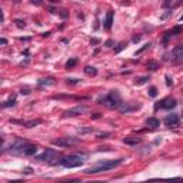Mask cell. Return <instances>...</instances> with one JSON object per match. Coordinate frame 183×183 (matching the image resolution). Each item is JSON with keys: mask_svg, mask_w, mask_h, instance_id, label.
I'll use <instances>...</instances> for the list:
<instances>
[{"mask_svg": "<svg viewBox=\"0 0 183 183\" xmlns=\"http://www.w3.org/2000/svg\"><path fill=\"white\" fill-rule=\"evenodd\" d=\"M170 14H172V10H166L165 13H163L162 16H160V20H165V19H168V17L170 16Z\"/></svg>", "mask_w": 183, "mask_h": 183, "instance_id": "31", "label": "cell"}, {"mask_svg": "<svg viewBox=\"0 0 183 183\" xmlns=\"http://www.w3.org/2000/svg\"><path fill=\"white\" fill-rule=\"evenodd\" d=\"M50 1H53V3H56V1H59V0H50Z\"/></svg>", "mask_w": 183, "mask_h": 183, "instance_id": "43", "label": "cell"}, {"mask_svg": "<svg viewBox=\"0 0 183 183\" xmlns=\"http://www.w3.org/2000/svg\"><path fill=\"white\" fill-rule=\"evenodd\" d=\"M182 115H183V113H182Z\"/></svg>", "mask_w": 183, "mask_h": 183, "instance_id": "45", "label": "cell"}, {"mask_svg": "<svg viewBox=\"0 0 183 183\" xmlns=\"http://www.w3.org/2000/svg\"><path fill=\"white\" fill-rule=\"evenodd\" d=\"M80 82H82L80 79H75V77H70V79H67V80H66V83H67V84H79Z\"/></svg>", "mask_w": 183, "mask_h": 183, "instance_id": "23", "label": "cell"}, {"mask_svg": "<svg viewBox=\"0 0 183 183\" xmlns=\"http://www.w3.org/2000/svg\"><path fill=\"white\" fill-rule=\"evenodd\" d=\"M182 32H183V26H175L173 29L168 30L165 34H166V37H169V36H177V34H180Z\"/></svg>", "mask_w": 183, "mask_h": 183, "instance_id": "13", "label": "cell"}, {"mask_svg": "<svg viewBox=\"0 0 183 183\" xmlns=\"http://www.w3.org/2000/svg\"><path fill=\"white\" fill-rule=\"evenodd\" d=\"M0 43H1V44H6V43H7V40H6V39H1V40H0Z\"/></svg>", "mask_w": 183, "mask_h": 183, "instance_id": "39", "label": "cell"}, {"mask_svg": "<svg viewBox=\"0 0 183 183\" xmlns=\"http://www.w3.org/2000/svg\"><path fill=\"white\" fill-rule=\"evenodd\" d=\"M42 1H43V0H30V3H33V4H36V6L42 4Z\"/></svg>", "mask_w": 183, "mask_h": 183, "instance_id": "36", "label": "cell"}, {"mask_svg": "<svg viewBox=\"0 0 183 183\" xmlns=\"http://www.w3.org/2000/svg\"><path fill=\"white\" fill-rule=\"evenodd\" d=\"M59 156H60V155H59L56 150H53V149H46L42 155L36 156V160H40V162H50V163H53L52 160H56Z\"/></svg>", "mask_w": 183, "mask_h": 183, "instance_id": "6", "label": "cell"}, {"mask_svg": "<svg viewBox=\"0 0 183 183\" xmlns=\"http://www.w3.org/2000/svg\"><path fill=\"white\" fill-rule=\"evenodd\" d=\"M170 3V0H166V3H165V4H166V6H168V4H169Z\"/></svg>", "mask_w": 183, "mask_h": 183, "instance_id": "42", "label": "cell"}, {"mask_svg": "<svg viewBox=\"0 0 183 183\" xmlns=\"http://www.w3.org/2000/svg\"><path fill=\"white\" fill-rule=\"evenodd\" d=\"M86 110H87L86 106L79 105V106H76V107H73V109L66 110L65 113H63V118H75V116H80V115L86 113Z\"/></svg>", "mask_w": 183, "mask_h": 183, "instance_id": "7", "label": "cell"}, {"mask_svg": "<svg viewBox=\"0 0 183 183\" xmlns=\"http://www.w3.org/2000/svg\"><path fill=\"white\" fill-rule=\"evenodd\" d=\"M97 102H99L100 105H105L106 107L118 109L119 106L122 105V97H120L118 90H112V92H109L105 97H99Z\"/></svg>", "mask_w": 183, "mask_h": 183, "instance_id": "2", "label": "cell"}, {"mask_svg": "<svg viewBox=\"0 0 183 183\" xmlns=\"http://www.w3.org/2000/svg\"><path fill=\"white\" fill-rule=\"evenodd\" d=\"M110 133H100V134H97V137L99 139H103V137H106V136H109Z\"/></svg>", "mask_w": 183, "mask_h": 183, "instance_id": "37", "label": "cell"}, {"mask_svg": "<svg viewBox=\"0 0 183 183\" xmlns=\"http://www.w3.org/2000/svg\"><path fill=\"white\" fill-rule=\"evenodd\" d=\"M113 43H115L113 40L109 39V40H106V42H105V46H106V47H112V46H113Z\"/></svg>", "mask_w": 183, "mask_h": 183, "instance_id": "32", "label": "cell"}, {"mask_svg": "<svg viewBox=\"0 0 183 183\" xmlns=\"http://www.w3.org/2000/svg\"><path fill=\"white\" fill-rule=\"evenodd\" d=\"M150 46H152V44H150V42H149V43H144L143 46H142V47H140V49H139L137 52L134 53V54H136V56H137V54H142V53H143L144 50H147V49H149Z\"/></svg>", "mask_w": 183, "mask_h": 183, "instance_id": "22", "label": "cell"}, {"mask_svg": "<svg viewBox=\"0 0 183 183\" xmlns=\"http://www.w3.org/2000/svg\"><path fill=\"white\" fill-rule=\"evenodd\" d=\"M183 60V44H177L173 52H172V62L173 63H179Z\"/></svg>", "mask_w": 183, "mask_h": 183, "instance_id": "9", "label": "cell"}, {"mask_svg": "<svg viewBox=\"0 0 183 183\" xmlns=\"http://www.w3.org/2000/svg\"><path fill=\"white\" fill-rule=\"evenodd\" d=\"M147 93H149V96H150V97H156V96H157V89L155 87V86H152V87L149 89Z\"/></svg>", "mask_w": 183, "mask_h": 183, "instance_id": "24", "label": "cell"}, {"mask_svg": "<svg viewBox=\"0 0 183 183\" xmlns=\"http://www.w3.org/2000/svg\"><path fill=\"white\" fill-rule=\"evenodd\" d=\"M20 93H22V94H29V90H22Z\"/></svg>", "mask_w": 183, "mask_h": 183, "instance_id": "40", "label": "cell"}, {"mask_svg": "<svg viewBox=\"0 0 183 183\" xmlns=\"http://www.w3.org/2000/svg\"><path fill=\"white\" fill-rule=\"evenodd\" d=\"M14 23H16V26L19 27V29H25V27H26V23H25L23 20H16Z\"/></svg>", "mask_w": 183, "mask_h": 183, "instance_id": "27", "label": "cell"}, {"mask_svg": "<svg viewBox=\"0 0 183 183\" xmlns=\"http://www.w3.org/2000/svg\"><path fill=\"white\" fill-rule=\"evenodd\" d=\"M59 16H60L62 19H67V17H69V12H67V10H60V12H59Z\"/></svg>", "mask_w": 183, "mask_h": 183, "instance_id": "30", "label": "cell"}, {"mask_svg": "<svg viewBox=\"0 0 183 183\" xmlns=\"http://www.w3.org/2000/svg\"><path fill=\"white\" fill-rule=\"evenodd\" d=\"M176 100L175 99H172V97H166V99H163L162 102H157L156 105H155V110L157 109H173V107H176Z\"/></svg>", "mask_w": 183, "mask_h": 183, "instance_id": "8", "label": "cell"}, {"mask_svg": "<svg viewBox=\"0 0 183 183\" xmlns=\"http://www.w3.org/2000/svg\"><path fill=\"white\" fill-rule=\"evenodd\" d=\"M159 67H160V65H159L157 62H155V60H150V62L147 63V69H149L150 72H156Z\"/></svg>", "mask_w": 183, "mask_h": 183, "instance_id": "20", "label": "cell"}, {"mask_svg": "<svg viewBox=\"0 0 183 183\" xmlns=\"http://www.w3.org/2000/svg\"><path fill=\"white\" fill-rule=\"evenodd\" d=\"M125 47H126V43H120L118 47L115 49V53H120L122 50H123V49H125Z\"/></svg>", "mask_w": 183, "mask_h": 183, "instance_id": "29", "label": "cell"}, {"mask_svg": "<svg viewBox=\"0 0 183 183\" xmlns=\"http://www.w3.org/2000/svg\"><path fill=\"white\" fill-rule=\"evenodd\" d=\"M84 73H86L87 76H96V75H97V69L93 67V66H86V67H84Z\"/></svg>", "mask_w": 183, "mask_h": 183, "instance_id": "19", "label": "cell"}, {"mask_svg": "<svg viewBox=\"0 0 183 183\" xmlns=\"http://www.w3.org/2000/svg\"><path fill=\"white\" fill-rule=\"evenodd\" d=\"M146 125H147V126H150L152 129H156V127H159V126H160V120H159V119H156V118H150V119H147Z\"/></svg>", "mask_w": 183, "mask_h": 183, "instance_id": "18", "label": "cell"}, {"mask_svg": "<svg viewBox=\"0 0 183 183\" xmlns=\"http://www.w3.org/2000/svg\"><path fill=\"white\" fill-rule=\"evenodd\" d=\"M140 39H142V36H133V43H137V42H140Z\"/></svg>", "mask_w": 183, "mask_h": 183, "instance_id": "35", "label": "cell"}, {"mask_svg": "<svg viewBox=\"0 0 183 183\" xmlns=\"http://www.w3.org/2000/svg\"><path fill=\"white\" fill-rule=\"evenodd\" d=\"M123 159H116V160H100L97 162L96 165H93L92 168L84 170V173L87 175H94V173H100V172H107V170H112V169H116L119 165H122Z\"/></svg>", "mask_w": 183, "mask_h": 183, "instance_id": "1", "label": "cell"}, {"mask_svg": "<svg viewBox=\"0 0 183 183\" xmlns=\"http://www.w3.org/2000/svg\"><path fill=\"white\" fill-rule=\"evenodd\" d=\"M179 123H180V120H179V116H177L176 113L168 115V116L165 118V125H166L168 127H177Z\"/></svg>", "mask_w": 183, "mask_h": 183, "instance_id": "10", "label": "cell"}, {"mask_svg": "<svg viewBox=\"0 0 183 183\" xmlns=\"http://www.w3.org/2000/svg\"><path fill=\"white\" fill-rule=\"evenodd\" d=\"M180 20H182V22H183V16H180Z\"/></svg>", "mask_w": 183, "mask_h": 183, "instance_id": "44", "label": "cell"}, {"mask_svg": "<svg viewBox=\"0 0 183 183\" xmlns=\"http://www.w3.org/2000/svg\"><path fill=\"white\" fill-rule=\"evenodd\" d=\"M140 106L136 105V103H122V105L119 106V112L120 113H130V112H134V110H137Z\"/></svg>", "mask_w": 183, "mask_h": 183, "instance_id": "11", "label": "cell"}, {"mask_svg": "<svg viewBox=\"0 0 183 183\" xmlns=\"http://www.w3.org/2000/svg\"><path fill=\"white\" fill-rule=\"evenodd\" d=\"M27 144H29V143H27L26 140H23V139H16L13 143L10 144L9 152H12L13 155H23L25 147H26Z\"/></svg>", "mask_w": 183, "mask_h": 183, "instance_id": "5", "label": "cell"}, {"mask_svg": "<svg viewBox=\"0 0 183 183\" xmlns=\"http://www.w3.org/2000/svg\"><path fill=\"white\" fill-rule=\"evenodd\" d=\"M113 25V12H107L106 14V20H105V29L106 30H110Z\"/></svg>", "mask_w": 183, "mask_h": 183, "instance_id": "16", "label": "cell"}, {"mask_svg": "<svg viewBox=\"0 0 183 183\" xmlns=\"http://www.w3.org/2000/svg\"><path fill=\"white\" fill-rule=\"evenodd\" d=\"M92 130H93L92 127H80V129H79V133H80V134H84V133H89V132H92Z\"/></svg>", "mask_w": 183, "mask_h": 183, "instance_id": "28", "label": "cell"}, {"mask_svg": "<svg viewBox=\"0 0 183 183\" xmlns=\"http://www.w3.org/2000/svg\"><path fill=\"white\" fill-rule=\"evenodd\" d=\"M123 142H125L126 144H132V146H133V144H139L140 142H142V139H140V137H133V136H129V137H125V139H123Z\"/></svg>", "mask_w": 183, "mask_h": 183, "instance_id": "17", "label": "cell"}, {"mask_svg": "<svg viewBox=\"0 0 183 183\" xmlns=\"http://www.w3.org/2000/svg\"><path fill=\"white\" fill-rule=\"evenodd\" d=\"M36 152H37V146L27 144L26 147H25V152H23V155H25V156H33V155H36Z\"/></svg>", "mask_w": 183, "mask_h": 183, "instance_id": "14", "label": "cell"}, {"mask_svg": "<svg viewBox=\"0 0 183 183\" xmlns=\"http://www.w3.org/2000/svg\"><path fill=\"white\" fill-rule=\"evenodd\" d=\"M37 84L40 87H49V86H54L56 84V80L53 77H43L37 82Z\"/></svg>", "mask_w": 183, "mask_h": 183, "instance_id": "12", "label": "cell"}, {"mask_svg": "<svg viewBox=\"0 0 183 183\" xmlns=\"http://www.w3.org/2000/svg\"><path fill=\"white\" fill-rule=\"evenodd\" d=\"M10 1H13V3H20V0H10Z\"/></svg>", "mask_w": 183, "mask_h": 183, "instance_id": "41", "label": "cell"}, {"mask_svg": "<svg viewBox=\"0 0 183 183\" xmlns=\"http://www.w3.org/2000/svg\"><path fill=\"white\" fill-rule=\"evenodd\" d=\"M13 123H20V125H25L26 127H33V126H37L42 123V120H29V122H20V120H13Z\"/></svg>", "mask_w": 183, "mask_h": 183, "instance_id": "15", "label": "cell"}, {"mask_svg": "<svg viewBox=\"0 0 183 183\" xmlns=\"http://www.w3.org/2000/svg\"><path fill=\"white\" fill-rule=\"evenodd\" d=\"M77 63V59H70V60H67V63H66V67L67 69H72L73 66Z\"/></svg>", "mask_w": 183, "mask_h": 183, "instance_id": "25", "label": "cell"}, {"mask_svg": "<svg viewBox=\"0 0 183 183\" xmlns=\"http://www.w3.org/2000/svg\"><path fill=\"white\" fill-rule=\"evenodd\" d=\"M92 118H93V119H99V118H100V115H99V113H94Z\"/></svg>", "mask_w": 183, "mask_h": 183, "instance_id": "38", "label": "cell"}, {"mask_svg": "<svg viewBox=\"0 0 183 183\" xmlns=\"http://www.w3.org/2000/svg\"><path fill=\"white\" fill-rule=\"evenodd\" d=\"M166 84H168V86H172V84H173V80H172V79H170V76H168V75H166Z\"/></svg>", "mask_w": 183, "mask_h": 183, "instance_id": "33", "label": "cell"}, {"mask_svg": "<svg viewBox=\"0 0 183 183\" xmlns=\"http://www.w3.org/2000/svg\"><path fill=\"white\" fill-rule=\"evenodd\" d=\"M23 173L25 175H30V173H33V169L32 168H26V169H23Z\"/></svg>", "mask_w": 183, "mask_h": 183, "instance_id": "34", "label": "cell"}, {"mask_svg": "<svg viewBox=\"0 0 183 183\" xmlns=\"http://www.w3.org/2000/svg\"><path fill=\"white\" fill-rule=\"evenodd\" d=\"M14 105H16V97H12V99H9L7 102L3 103V107H13Z\"/></svg>", "mask_w": 183, "mask_h": 183, "instance_id": "21", "label": "cell"}, {"mask_svg": "<svg viewBox=\"0 0 183 183\" xmlns=\"http://www.w3.org/2000/svg\"><path fill=\"white\" fill-rule=\"evenodd\" d=\"M147 80H149V77H147V76H143V77H139L137 80H136V84H139V86H140V84H144V83H146Z\"/></svg>", "mask_w": 183, "mask_h": 183, "instance_id": "26", "label": "cell"}, {"mask_svg": "<svg viewBox=\"0 0 183 183\" xmlns=\"http://www.w3.org/2000/svg\"><path fill=\"white\" fill-rule=\"evenodd\" d=\"M83 159H84V155H70V156L60 159L59 163L67 169H73V168H79V166L83 165V162H84Z\"/></svg>", "mask_w": 183, "mask_h": 183, "instance_id": "3", "label": "cell"}, {"mask_svg": "<svg viewBox=\"0 0 183 183\" xmlns=\"http://www.w3.org/2000/svg\"><path fill=\"white\" fill-rule=\"evenodd\" d=\"M80 143V139L79 137H73V136H65V137H57V139H53L52 144L53 146H57V147H73L76 144Z\"/></svg>", "mask_w": 183, "mask_h": 183, "instance_id": "4", "label": "cell"}]
</instances>
